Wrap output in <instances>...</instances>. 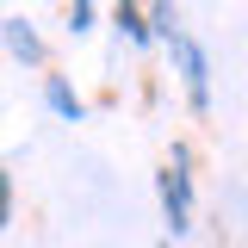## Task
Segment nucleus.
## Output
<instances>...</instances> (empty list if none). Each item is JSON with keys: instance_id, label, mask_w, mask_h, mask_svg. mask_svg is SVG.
<instances>
[{"instance_id": "obj_4", "label": "nucleus", "mask_w": 248, "mask_h": 248, "mask_svg": "<svg viewBox=\"0 0 248 248\" xmlns=\"http://www.w3.org/2000/svg\"><path fill=\"white\" fill-rule=\"evenodd\" d=\"M118 31L130 37V44H149L155 31H149V19H143V6L137 0H118Z\"/></svg>"}, {"instance_id": "obj_3", "label": "nucleus", "mask_w": 248, "mask_h": 248, "mask_svg": "<svg viewBox=\"0 0 248 248\" xmlns=\"http://www.w3.org/2000/svg\"><path fill=\"white\" fill-rule=\"evenodd\" d=\"M6 44H13V56H25V62H44V44H37V31H31L25 19H6Z\"/></svg>"}, {"instance_id": "obj_2", "label": "nucleus", "mask_w": 248, "mask_h": 248, "mask_svg": "<svg viewBox=\"0 0 248 248\" xmlns=\"http://www.w3.org/2000/svg\"><path fill=\"white\" fill-rule=\"evenodd\" d=\"M174 50H180V75H186V93H192V106L205 112L211 106V68H205V50L186 37V31H174Z\"/></svg>"}, {"instance_id": "obj_7", "label": "nucleus", "mask_w": 248, "mask_h": 248, "mask_svg": "<svg viewBox=\"0 0 248 248\" xmlns=\"http://www.w3.org/2000/svg\"><path fill=\"white\" fill-rule=\"evenodd\" d=\"M13 223V174H0V230Z\"/></svg>"}, {"instance_id": "obj_6", "label": "nucleus", "mask_w": 248, "mask_h": 248, "mask_svg": "<svg viewBox=\"0 0 248 248\" xmlns=\"http://www.w3.org/2000/svg\"><path fill=\"white\" fill-rule=\"evenodd\" d=\"M68 25H75V31H93V0H68Z\"/></svg>"}, {"instance_id": "obj_1", "label": "nucleus", "mask_w": 248, "mask_h": 248, "mask_svg": "<svg viewBox=\"0 0 248 248\" xmlns=\"http://www.w3.org/2000/svg\"><path fill=\"white\" fill-rule=\"evenodd\" d=\"M161 205H168V230H174V236L192 230V174H186V149H174V161L161 168Z\"/></svg>"}, {"instance_id": "obj_5", "label": "nucleus", "mask_w": 248, "mask_h": 248, "mask_svg": "<svg viewBox=\"0 0 248 248\" xmlns=\"http://www.w3.org/2000/svg\"><path fill=\"white\" fill-rule=\"evenodd\" d=\"M44 93H50V106H56L68 124H81V99H75V87H68L62 75H50V81H44Z\"/></svg>"}]
</instances>
